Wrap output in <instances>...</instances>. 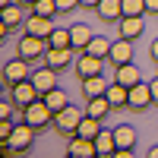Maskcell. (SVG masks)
I'll return each instance as SVG.
<instances>
[{
	"label": "cell",
	"mask_w": 158,
	"mask_h": 158,
	"mask_svg": "<svg viewBox=\"0 0 158 158\" xmlns=\"http://www.w3.org/2000/svg\"><path fill=\"white\" fill-rule=\"evenodd\" d=\"M82 117H85V111H79V108H73V104H67L63 111L54 114V130H57L63 139H73L76 130H79V123H82Z\"/></svg>",
	"instance_id": "6da1fadb"
},
{
	"label": "cell",
	"mask_w": 158,
	"mask_h": 158,
	"mask_svg": "<svg viewBox=\"0 0 158 158\" xmlns=\"http://www.w3.org/2000/svg\"><path fill=\"white\" fill-rule=\"evenodd\" d=\"M41 98H44V104H48V108L54 111V114H57V111H63V108L70 104V95H67V92H63L60 85H57V89H51V92H44Z\"/></svg>",
	"instance_id": "7402d4cb"
},
{
	"label": "cell",
	"mask_w": 158,
	"mask_h": 158,
	"mask_svg": "<svg viewBox=\"0 0 158 158\" xmlns=\"http://www.w3.org/2000/svg\"><path fill=\"white\" fill-rule=\"evenodd\" d=\"M114 139H117V146H136V130L130 123H117L114 127Z\"/></svg>",
	"instance_id": "d4e9b609"
},
{
	"label": "cell",
	"mask_w": 158,
	"mask_h": 158,
	"mask_svg": "<svg viewBox=\"0 0 158 158\" xmlns=\"http://www.w3.org/2000/svg\"><path fill=\"white\" fill-rule=\"evenodd\" d=\"M114 111V104L108 101V95H95V98H85V114L89 117H98V120H104Z\"/></svg>",
	"instance_id": "2e32d148"
},
{
	"label": "cell",
	"mask_w": 158,
	"mask_h": 158,
	"mask_svg": "<svg viewBox=\"0 0 158 158\" xmlns=\"http://www.w3.org/2000/svg\"><path fill=\"white\" fill-rule=\"evenodd\" d=\"M149 54H152V60L158 63V38H155V41H152V48H149Z\"/></svg>",
	"instance_id": "836d02e7"
},
{
	"label": "cell",
	"mask_w": 158,
	"mask_h": 158,
	"mask_svg": "<svg viewBox=\"0 0 158 158\" xmlns=\"http://www.w3.org/2000/svg\"><path fill=\"white\" fill-rule=\"evenodd\" d=\"M149 158H158V146H152V149H149Z\"/></svg>",
	"instance_id": "d590c367"
},
{
	"label": "cell",
	"mask_w": 158,
	"mask_h": 158,
	"mask_svg": "<svg viewBox=\"0 0 158 158\" xmlns=\"http://www.w3.org/2000/svg\"><path fill=\"white\" fill-rule=\"evenodd\" d=\"M57 6H60V13H70L79 6V0H57Z\"/></svg>",
	"instance_id": "f546056e"
},
{
	"label": "cell",
	"mask_w": 158,
	"mask_h": 158,
	"mask_svg": "<svg viewBox=\"0 0 158 158\" xmlns=\"http://www.w3.org/2000/svg\"><path fill=\"white\" fill-rule=\"evenodd\" d=\"M48 38H38V35H29L25 32L22 38H19V44H16V54L19 57H25V60H41L44 54H48Z\"/></svg>",
	"instance_id": "3957f363"
},
{
	"label": "cell",
	"mask_w": 158,
	"mask_h": 158,
	"mask_svg": "<svg viewBox=\"0 0 158 158\" xmlns=\"http://www.w3.org/2000/svg\"><path fill=\"white\" fill-rule=\"evenodd\" d=\"M22 120L32 123L35 130H44V127H54V111L44 104V98H38V101L29 104V108H22Z\"/></svg>",
	"instance_id": "7a4b0ae2"
},
{
	"label": "cell",
	"mask_w": 158,
	"mask_h": 158,
	"mask_svg": "<svg viewBox=\"0 0 158 158\" xmlns=\"http://www.w3.org/2000/svg\"><path fill=\"white\" fill-rule=\"evenodd\" d=\"M111 67H123V63H133V41L127 38H117L111 44V57H108Z\"/></svg>",
	"instance_id": "30bf717a"
},
{
	"label": "cell",
	"mask_w": 158,
	"mask_h": 158,
	"mask_svg": "<svg viewBox=\"0 0 158 158\" xmlns=\"http://www.w3.org/2000/svg\"><path fill=\"white\" fill-rule=\"evenodd\" d=\"M142 29H146V19L142 16H120V22H117V38L136 41V38L142 35Z\"/></svg>",
	"instance_id": "ba28073f"
},
{
	"label": "cell",
	"mask_w": 158,
	"mask_h": 158,
	"mask_svg": "<svg viewBox=\"0 0 158 158\" xmlns=\"http://www.w3.org/2000/svg\"><path fill=\"white\" fill-rule=\"evenodd\" d=\"M95 149H98V158H111L117 152V139H114V130H101L95 136Z\"/></svg>",
	"instance_id": "ac0fdd59"
},
{
	"label": "cell",
	"mask_w": 158,
	"mask_h": 158,
	"mask_svg": "<svg viewBox=\"0 0 158 158\" xmlns=\"http://www.w3.org/2000/svg\"><path fill=\"white\" fill-rule=\"evenodd\" d=\"M98 3H101V0H79L82 10H98Z\"/></svg>",
	"instance_id": "1f68e13d"
},
{
	"label": "cell",
	"mask_w": 158,
	"mask_h": 158,
	"mask_svg": "<svg viewBox=\"0 0 158 158\" xmlns=\"http://www.w3.org/2000/svg\"><path fill=\"white\" fill-rule=\"evenodd\" d=\"M25 19V13H22V3H10V6H3V13H0V22L3 25H10V29H16V25H22Z\"/></svg>",
	"instance_id": "44dd1931"
},
{
	"label": "cell",
	"mask_w": 158,
	"mask_h": 158,
	"mask_svg": "<svg viewBox=\"0 0 158 158\" xmlns=\"http://www.w3.org/2000/svg\"><path fill=\"white\" fill-rule=\"evenodd\" d=\"M104 95H108V101L114 104V108H127V104H130V89H127L123 82H117V79L108 85V92H104Z\"/></svg>",
	"instance_id": "ffe728a7"
},
{
	"label": "cell",
	"mask_w": 158,
	"mask_h": 158,
	"mask_svg": "<svg viewBox=\"0 0 158 158\" xmlns=\"http://www.w3.org/2000/svg\"><path fill=\"white\" fill-rule=\"evenodd\" d=\"M10 98L16 101V104H19V111H22V108H29L32 101L41 98V92L35 89L32 79H22V82H13V85H10Z\"/></svg>",
	"instance_id": "5b68a950"
},
{
	"label": "cell",
	"mask_w": 158,
	"mask_h": 158,
	"mask_svg": "<svg viewBox=\"0 0 158 158\" xmlns=\"http://www.w3.org/2000/svg\"><path fill=\"white\" fill-rule=\"evenodd\" d=\"M48 44H51V48H70V44H73V38H70V29H60V25H57V29L51 32Z\"/></svg>",
	"instance_id": "484cf974"
},
{
	"label": "cell",
	"mask_w": 158,
	"mask_h": 158,
	"mask_svg": "<svg viewBox=\"0 0 158 158\" xmlns=\"http://www.w3.org/2000/svg\"><path fill=\"white\" fill-rule=\"evenodd\" d=\"M123 16H146V0H123Z\"/></svg>",
	"instance_id": "83f0119b"
},
{
	"label": "cell",
	"mask_w": 158,
	"mask_h": 158,
	"mask_svg": "<svg viewBox=\"0 0 158 158\" xmlns=\"http://www.w3.org/2000/svg\"><path fill=\"white\" fill-rule=\"evenodd\" d=\"M16 108H19V104L13 101V98H3V101H0V117H10V120H13V114H16Z\"/></svg>",
	"instance_id": "f1b7e54d"
},
{
	"label": "cell",
	"mask_w": 158,
	"mask_h": 158,
	"mask_svg": "<svg viewBox=\"0 0 158 158\" xmlns=\"http://www.w3.org/2000/svg\"><path fill=\"white\" fill-rule=\"evenodd\" d=\"M95 13H98L101 22H120V16H123V0H101Z\"/></svg>",
	"instance_id": "5bb4252c"
},
{
	"label": "cell",
	"mask_w": 158,
	"mask_h": 158,
	"mask_svg": "<svg viewBox=\"0 0 158 158\" xmlns=\"http://www.w3.org/2000/svg\"><path fill=\"white\" fill-rule=\"evenodd\" d=\"M32 13H38V16H48V19H54L60 6H57V0H38V3L32 6Z\"/></svg>",
	"instance_id": "4316f807"
},
{
	"label": "cell",
	"mask_w": 158,
	"mask_h": 158,
	"mask_svg": "<svg viewBox=\"0 0 158 158\" xmlns=\"http://www.w3.org/2000/svg\"><path fill=\"white\" fill-rule=\"evenodd\" d=\"M29 63H32V60H25V57H19V54H16V57H13V60L6 63V67H3V85L10 89L13 82H22V79H32V73H35V70L29 67Z\"/></svg>",
	"instance_id": "277c9868"
},
{
	"label": "cell",
	"mask_w": 158,
	"mask_h": 158,
	"mask_svg": "<svg viewBox=\"0 0 158 158\" xmlns=\"http://www.w3.org/2000/svg\"><path fill=\"white\" fill-rule=\"evenodd\" d=\"M101 133V120H98V117H82V123H79V130H76V136H82V139H95Z\"/></svg>",
	"instance_id": "cb8c5ba5"
},
{
	"label": "cell",
	"mask_w": 158,
	"mask_h": 158,
	"mask_svg": "<svg viewBox=\"0 0 158 158\" xmlns=\"http://www.w3.org/2000/svg\"><path fill=\"white\" fill-rule=\"evenodd\" d=\"M32 82H35V89H38V92L44 95V92L57 89V70L44 63V70H35V73H32Z\"/></svg>",
	"instance_id": "4fadbf2b"
},
{
	"label": "cell",
	"mask_w": 158,
	"mask_h": 158,
	"mask_svg": "<svg viewBox=\"0 0 158 158\" xmlns=\"http://www.w3.org/2000/svg\"><path fill=\"white\" fill-rule=\"evenodd\" d=\"M149 85H152V98H155V104H158V76L152 79V82H149Z\"/></svg>",
	"instance_id": "d6a6232c"
},
{
	"label": "cell",
	"mask_w": 158,
	"mask_h": 158,
	"mask_svg": "<svg viewBox=\"0 0 158 158\" xmlns=\"http://www.w3.org/2000/svg\"><path fill=\"white\" fill-rule=\"evenodd\" d=\"M70 38H73V44H70V48L82 54V51L89 48V41H92L95 35H92V29H89L85 22H76V25H70Z\"/></svg>",
	"instance_id": "9a60e30c"
},
{
	"label": "cell",
	"mask_w": 158,
	"mask_h": 158,
	"mask_svg": "<svg viewBox=\"0 0 158 158\" xmlns=\"http://www.w3.org/2000/svg\"><path fill=\"white\" fill-rule=\"evenodd\" d=\"M146 13L149 16H158V0H146Z\"/></svg>",
	"instance_id": "4dcf8cb0"
},
{
	"label": "cell",
	"mask_w": 158,
	"mask_h": 158,
	"mask_svg": "<svg viewBox=\"0 0 158 158\" xmlns=\"http://www.w3.org/2000/svg\"><path fill=\"white\" fill-rule=\"evenodd\" d=\"M67 155L70 158H95L98 149H95V139H82V136H73L70 146H67Z\"/></svg>",
	"instance_id": "7c38bea8"
},
{
	"label": "cell",
	"mask_w": 158,
	"mask_h": 158,
	"mask_svg": "<svg viewBox=\"0 0 158 158\" xmlns=\"http://www.w3.org/2000/svg\"><path fill=\"white\" fill-rule=\"evenodd\" d=\"M114 79L117 82H123L127 89H133L136 82H142V73L136 63H123V67H114Z\"/></svg>",
	"instance_id": "e0dca14e"
},
{
	"label": "cell",
	"mask_w": 158,
	"mask_h": 158,
	"mask_svg": "<svg viewBox=\"0 0 158 158\" xmlns=\"http://www.w3.org/2000/svg\"><path fill=\"white\" fill-rule=\"evenodd\" d=\"M44 63H48V67H54L57 73H60V70H70V63H73V48H48Z\"/></svg>",
	"instance_id": "8fae6325"
},
{
	"label": "cell",
	"mask_w": 158,
	"mask_h": 158,
	"mask_svg": "<svg viewBox=\"0 0 158 158\" xmlns=\"http://www.w3.org/2000/svg\"><path fill=\"white\" fill-rule=\"evenodd\" d=\"M152 101H155L152 98V85L149 82H136L133 89H130V104H127V108L130 111H146Z\"/></svg>",
	"instance_id": "9c48e42d"
},
{
	"label": "cell",
	"mask_w": 158,
	"mask_h": 158,
	"mask_svg": "<svg viewBox=\"0 0 158 158\" xmlns=\"http://www.w3.org/2000/svg\"><path fill=\"white\" fill-rule=\"evenodd\" d=\"M54 29H57V25H54V19L38 16V13H29V19L22 22V32L38 35V38H51V32H54Z\"/></svg>",
	"instance_id": "52a82bcc"
},
{
	"label": "cell",
	"mask_w": 158,
	"mask_h": 158,
	"mask_svg": "<svg viewBox=\"0 0 158 158\" xmlns=\"http://www.w3.org/2000/svg\"><path fill=\"white\" fill-rule=\"evenodd\" d=\"M101 67H104V60L95 57V54H89V51H82V54L73 60V73L79 76V82H82V79H89V76H98Z\"/></svg>",
	"instance_id": "8992f818"
},
{
	"label": "cell",
	"mask_w": 158,
	"mask_h": 158,
	"mask_svg": "<svg viewBox=\"0 0 158 158\" xmlns=\"http://www.w3.org/2000/svg\"><path fill=\"white\" fill-rule=\"evenodd\" d=\"M108 79H104L101 73L98 76H89V79H82V98H95V95H104L108 92Z\"/></svg>",
	"instance_id": "d6986e66"
},
{
	"label": "cell",
	"mask_w": 158,
	"mask_h": 158,
	"mask_svg": "<svg viewBox=\"0 0 158 158\" xmlns=\"http://www.w3.org/2000/svg\"><path fill=\"white\" fill-rule=\"evenodd\" d=\"M19 3H22V6H29V10H32V6L38 3V0H19Z\"/></svg>",
	"instance_id": "e575fe53"
},
{
	"label": "cell",
	"mask_w": 158,
	"mask_h": 158,
	"mask_svg": "<svg viewBox=\"0 0 158 158\" xmlns=\"http://www.w3.org/2000/svg\"><path fill=\"white\" fill-rule=\"evenodd\" d=\"M111 44H114L111 38L95 35V38L89 41V48H85V51H89V54H95V57H101V60H108V57H111Z\"/></svg>",
	"instance_id": "603a6c76"
}]
</instances>
